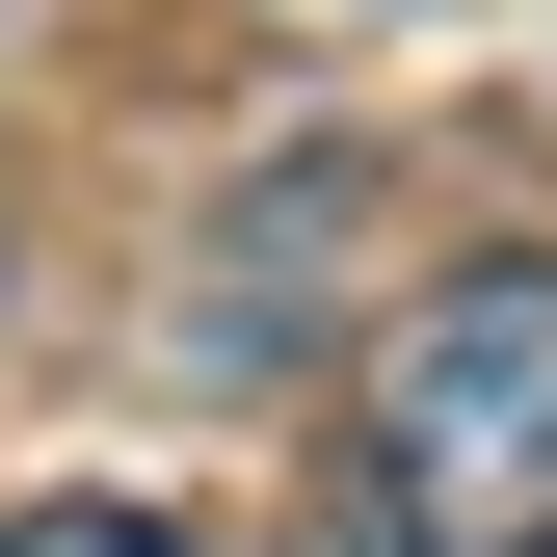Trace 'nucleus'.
Segmentation results:
<instances>
[{
  "instance_id": "nucleus-1",
  "label": "nucleus",
  "mask_w": 557,
  "mask_h": 557,
  "mask_svg": "<svg viewBox=\"0 0 557 557\" xmlns=\"http://www.w3.org/2000/svg\"><path fill=\"white\" fill-rule=\"evenodd\" d=\"M345 531L372 557H557V239H478L345 372Z\"/></svg>"
},
{
  "instance_id": "nucleus-2",
  "label": "nucleus",
  "mask_w": 557,
  "mask_h": 557,
  "mask_svg": "<svg viewBox=\"0 0 557 557\" xmlns=\"http://www.w3.org/2000/svg\"><path fill=\"white\" fill-rule=\"evenodd\" d=\"M0 557H213V531H160V505H0Z\"/></svg>"
}]
</instances>
